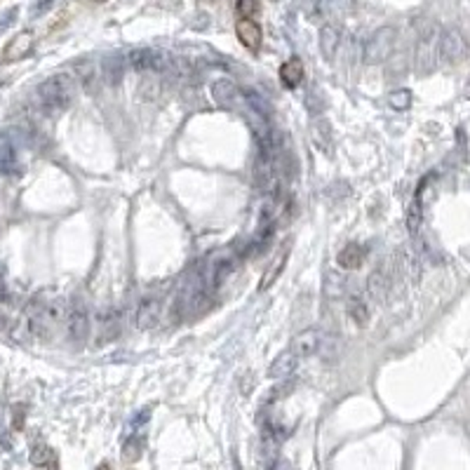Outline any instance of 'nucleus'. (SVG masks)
Wrapping results in <instances>:
<instances>
[{"mask_svg": "<svg viewBox=\"0 0 470 470\" xmlns=\"http://www.w3.org/2000/svg\"><path fill=\"white\" fill-rule=\"evenodd\" d=\"M75 94V80L69 73H55L47 80H43L35 90L38 104L43 106L47 113H59L73 101Z\"/></svg>", "mask_w": 470, "mask_h": 470, "instance_id": "obj_1", "label": "nucleus"}, {"mask_svg": "<svg viewBox=\"0 0 470 470\" xmlns=\"http://www.w3.org/2000/svg\"><path fill=\"white\" fill-rule=\"evenodd\" d=\"M440 26L435 21H428L419 31L414 50V66L419 73H431L437 64V40H440Z\"/></svg>", "mask_w": 470, "mask_h": 470, "instance_id": "obj_2", "label": "nucleus"}, {"mask_svg": "<svg viewBox=\"0 0 470 470\" xmlns=\"http://www.w3.org/2000/svg\"><path fill=\"white\" fill-rule=\"evenodd\" d=\"M397 45V28L395 26H381L377 28L370 40L365 43V52H362V62L367 66H379L395 52Z\"/></svg>", "mask_w": 470, "mask_h": 470, "instance_id": "obj_3", "label": "nucleus"}, {"mask_svg": "<svg viewBox=\"0 0 470 470\" xmlns=\"http://www.w3.org/2000/svg\"><path fill=\"white\" fill-rule=\"evenodd\" d=\"M468 57V40L459 28H444L437 40V62L456 66Z\"/></svg>", "mask_w": 470, "mask_h": 470, "instance_id": "obj_4", "label": "nucleus"}, {"mask_svg": "<svg viewBox=\"0 0 470 470\" xmlns=\"http://www.w3.org/2000/svg\"><path fill=\"white\" fill-rule=\"evenodd\" d=\"M127 62L129 66L139 71V73H144V71H158V73H163V71H168L172 66V57L168 52L153 50V47H136V50H132L127 55Z\"/></svg>", "mask_w": 470, "mask_h": 470, "instance_id": "obj_5", "label": "nucleus"}, {"mask_svg": "<svg viewBox=\"0 0 470 470\" xmlns=\"http://www.w3.org/2000/svg\"><path fill=\"white\" fill-rule=\"evenodd\" d=\"M237 264V257L233 252H219L214 254V257L210 259V264H207V275H205V282L210 284L212 289L222 287V284L226 282V278L233 273Z\"/></svg>", "mask_w": 470, "mask_h": 470, "instance_id": "obj_6", "label": "nucleus"}, {"mask_svg": "<svg viewBox=\"0 0 470 470\" xmlns=\"http://www.w3.org/2000/svg\"><path fill=\"white\" fill-rule=\"evenodd\" d=\"M66 325H69V338L73 346H82L90 336V313L82 303H75L66 315Z\"/></svg>", "mask_w": 470, "mask_h": 470, "instance_id": "obj_7", "label": "nucleus"}, {"mask_svg": "<svg viewBox=\"0 0 470 470\" xmlns=\"http://www.w3.org/2000/svg\"><path fill=\"white\" fill-rule=\"evenodd\" d=\"M160 315H163V301L158 296H146L144 301L139 303L134 313V325L139 332H151L156 329L160 323Z\"/></svg>", "mask_w": 470, "mask_h": 470, "instance_id": "obj_8", "label": "nucleus"}, {"mask_svg": "<svg viewBox=\"0 0 470 470\" xmlns=\"http://www.w3.org/2000/svg\"><path fill=\"white\" fill-rule=\"evenodd\" d=\"M33 50V33L31 31H19L17 35H12V40L3 47V55L0 62L3 64H17L24 57H28Z\"/></svg>", "mask_w": 470, "mask_h": 470, "instance_id": "obj_9", "label": "nucleus"}, {"mask_svg": "<svg viewBox=\"0 0 470 470\" xmlns=\"http://www.w3.org/2000/svg\"><path fill=\"white\" fill-rule=\"evenodd\" d=\"M323 343H325V336L320 329H303L299 334L294 336V341H291V350H294L299 358L303 355H315L323 350Z\"/></svg>", "mask_w": 470, "mask_h": 470, "instance_id": "obj_10", "label": "nucleus"}, {"mask_svg": "<svg viewBox=\"0 0 470 470\" xmlns=\"http://www.w3.org/2000/svg\"><path fill=\"white\" fill-rule=\"evenodd\" d=\"M235 33H237V40H240L245 50H249V52H259L261 40H264V33H261V26H259L257 21L240 17V21L235 24Z\"/></svg>", "mask_w": 470, "mask_h": 470, "instance_id": "obj_11", "label": "nucleus"}, {"mask_svg": "<svg viewBox=\"0 0 470 470\" xmlns=\"http://www.w3.org/2000/svg\"><path fill=\"white\" fill-rule=\"evenodd\" d=\"M296 367H299V355H296L294 350H282V353L271 362L269 377L278 379V381H284L296 372Z\"/></svg>", "mask_w": 470, "mask_h": 470, "instance_id": "obj_12", "label": "nucleus"}, {"mask_svg": "<svg viewBox=\"0 0 470 470\" xmlns=\"http://www.w3.org/2000/svg\"><path fill=\"white\" fill-rule=\"evenodd\" d=\"M212 99L217 101L224 109H235L237 104V87L233 80L228 78H219L212 82Z\"/></svg>", "mask_w": 470, "mask_h": 470, "instance_id": "obj_13", "label": "nucleus"}, {"mask_svg": "<svg viewBox=\"0 0 470 470\" xmlns=\"http://www.w3.org/2000/svg\"><path fill=\"white\" fill-rule=\"evenodd\" d=\"M390 284H392V280H390L388 271H386V266H379V269H374L370 280H367V289H370L374 301H386L390 294Z\"/></svg>", "mask_w": 470, "mask_h": 470, "instance_id": "obj_14", "label": "nucleus"}, {"mask_svg": "<svg viewBox=\"0 0 470 470\" xmlns=\"http://www.w3.org/2000/svg\"><path fill=\"white\" fill-rule=\"evenodd\" d=\"M120 334V315L116 311H106L99 315L97 320V336H99V343H109L113 338H118Z\"/></svg>", "mask_w": 470, "mask_h": 470, "instance_id": "obj_15", "label": "nucleus"}, {"mask_svg": "<svg viewBox=\"0 0 470 470\" xmlns=\"http://www.w3.org/2000/svg\"><path fill=\"white\" fill-rule=\"evenodd\" d=\"M338 45H341V31L334 24H325L320 28V52H323L325 59H334Z\"/></svg>", "mask_w": 470, "mask_h": 470, "instance_id": "obj_16", "label": "nucleus"}, {"mask_svg": "<svg viewBox=\"0 0 470 470\" xmlns=\"http://www.w3.org/2000/svg\"><path fill=\"white\" fill-rule=\"evenodd\" d=\"M303 80V62L299 57H291L287 62L280 66V82L282 87H287V90H294V87H299Z\"/></svg>", "mask_w": 470, "mask_h": 470, "instance_id": "obj_17", "label": "nucleus"}, {"mask_svg": "<svg viewBox=\"0 0 470 470\" xmlns=\"http://www.w3.org/2000/svg\"><path fill=\"white\" fill-rule=\"evenodd\" d=\"M397 271L412 282H419L421 278V259L416 252H397Z\"/></svg>", "mask_w": 470, "mask_h": 470, "instance_id": "obj_18", "label": "nucleus"}, {"mask_svg": "<svg viewBox=\"0 0 470 470\" xmlns=\"http://www.w3.org/2000/svg\"><path fill=\"white\" fill-rule=\"evenodd\" d=\"M362 261H365V247L358 245V242H350L338 252V266L346 271H355L362 266Z\"/></svg>", "mask_w": 470, "mask_h": 470, "instance_id": "obj_19", "label": "nucleus"}, {"mask_svg": "<svg viewBox=\"0 0 470 470\" xmlns=\"http://www.w3.org/2000/svg\"><path fill=\"white\" fill-rule=\"evenodd\" d=\"M287 261H289V249H284L282 254H278V259L273 261L269 269L264 271V278H261V282H259V289L261 291L271 289L273 284H275L278 278L282 275V271H284V266H287Z\"/></svg>", "mask_w": 470, "mask_h": 470, "instance_id": "obj_20", "label": "nucleus"}, {"mask_svg": "<svg viewBox=\"0 0 470 470\" xmlns=\"http://www.w3.org/2000/svg\"><path fill=\"white\" fill-rule=\"evenodd\" d=\"M353 0H318V12L327 19H341Z\"/></svg>", "mask_w": 470, "mask_h": 470, "instance_id": "obj_21", "label": "nucleus"}, {"mask_svg": "<svg viewBox=\"0 0 470 470\" xmlns=\"http://www.w3.org/2000/svg\"><path fill=\"white\" fill-rule=\"evenodd\" d=\"M348 315L358 327H365L370 323V308H367V303L360 296H350L348 299Z\"/></svg>", "mask_w": 470, "mask_h": 470, "instance_id": "obj_22", "label": "nucleus"}, {"mask_svg": "<svg viewBox=\"0 0 470 470\" xmlns=\"http://www.w3.org/2000/svg\"><path fill=\"white\" fill-rule=\"evenodd\" d=\"M421 222H424V210H421L419 198L412 200V205L407 207V231L412 235H419L421 231Z\"/></svg>", "mask_w": 470, "mask_h": 470, "instance_id": "obj_23", "label": "nucleus"}, {"mask_svg": "<svg viewBox=\"0 0 470 470\" xmlns=\"http://www.w3.org/2000/svg\"><path fill=\"white\" fill-rule=\"evenodd\" d=\"M141 451H144V437L132 435V437L127 440V442L123 444V461H127V463L139 461Z\"/></svg>", "mask_w": 470, "mask_h": 470, "instance_id": "obj_24", "label": "nucleus"}, {"mask_svg": "<svg viewBox=\"0 0 470 470\" xmlns=\"http://www.w3.org/2000/svg\"><path fill=\"white\" fill-rule=\"evenodd\" d=\"M306 104H308V109H311L313 113H323L327 109V97H325L323 87L313 85L311 90H308V94H306Z\"/></svg>", "mask_w": 470, "mask_h": 470, "instance_id": "obj_25", "label": "nucleus"}, {"mask_svg": "<svg viewBox=\"0 0 470 470\" xmlns=\"http://www.w3.org/2000/svg\"><path fill=\"white\" fill-rule=\"evenodd\" d=\"M388 104L395 111H407L412 106V92L409 90H395L388 94Z\"/></svg>", "mask_w": 470, "mask_h": 470, "instance_id": "obj_26", "label": "nucleus"}, {"mask_svg": "<svg viewBox=\"0 0 470 470\" xmlns=\"http://www.w3.org/2000/svg\"><path fill=\"white\" fill-rule=\"evenodd\" d=\"M50 461H52V449L47 447V444L38 442L31 449V463L33 466H50Z\"/></svg>", "mask_w": 470, "mask_h": 470, "instance_id": "obj_27", "label": "nucleus"}, {"mask_svg": "<svg viewBox=\"0 0 470 470\" xmlns=\"http://www.w3.org/2000/svg\"><path fill=\"white\" fill-rule=\"evenodd\" d=\"M15 168V148L8 141H0V172H10Z\"/></svg>", "mask_w": 470, "mask_h": 470, "instance_id": "obj_28", "label": "nucleus"}, {"mask_svg": "<svg viewBox=\"0 0 470 470\" xmlns=\"http://www.w3.org/2000/svg\"><path fill=\"white\" fill-rule=\"evenodd\" d=\"M245 97H247L249 104H252V109H254V111H259L264 118H269V116H271L269 101H266L264 97H261V94H257L254 90H247V92H245Z\"/></svg>", "mask_w": 470, "mask_h": 470, "instance_id": "obj_29", "label": "nucleus"}, {"mask_svg": "<svg viewBox=\"0 0 470 470\" xmlns=\"http://www.w3.org/2000/svg\"><path fill=\"white\" fill-rule=\"evenodd\" d=\"M235 10H237V15H240V17L252 19V15H257V12H259V0H237Z\"/></svg>", "mask_w": 470, "mask_h": 470, "instance_id": "obj_30", "label": "nucleus"}, {"mask_svg": "<svg viewBox=\"0 0 470 470\" xmlns=\"http://www.w3.org/2000/svg\"><path fill=\"white\" fill-rule=\"evenodd\" d=\"M313 132H315V139L320 141V148H327V144L332 141V132H329V127H327V123L325 120H318L313 125Z\"/></svg>", "mask_w": 470, "mask_h": 470, "instance_id": "obj_31", "label": "nucleus"}, {"mask_svg": "<svg viewBox=\"0 0 470 470\" xmlns=\"http://www.w3.org/2000/svg\"><path fill=\"white\" fill-rule=\"evenodd\" d=\"M78 73H80L82 82H85V87H92L94 85V66H92V62L82 64V66L78 69Z\"/></svg>", "mask_w": 470, "mask_h": 470, "instance_id": "obj_32", "label": "nucleus"}, {"mask_svg": "<svg viewBox=\"0 0 470 470\" xmlns=\"http://www.w3.org/2000/svg\"><path fill=\"white\" fill-rule=\"evenodd\" d=\"M266 470H291L289 466V461H284V459H275L271 463V468H266Z\"/></svg>", "mask_w": 470, "mask_h": 470, "instance_id": "obj_33", "label": "nucleus"}, {"mask_svg": "<svg viewBox=\"0 0 470 470\" xmlns=\"http://www.w3.org/2000/svg\"><path fill=\"white\" fill-rule=\"evenodd\" d=\"M5 296V282H3V275H0V299Z\"/></svg>", "mask_w": 470, "mask_h": 470, "instance_id": "obj_34", "label": "nucleus"}, {"mask_svg": "<svg viewBox=\"0 0 470 470\" xmlns=\"http://www.w3.org/2000/svg\"><path fill=\"white\" fill-rule=\"evenodd\" d=\"M97 470H111V466H109V463H99Z\"/></svg>", "mask_w": 470, "mask_h": 470, "instance_id": "obj_35", "label": "nucleus"}, {"mask_svg": "<svg viewBox=\"0 0 470 470\" xmlns=\"http://www.w3.org/2000/svg\"><path fill=\"white\" fill-rule=\"evenodd\" d=\"M466 99H470V80H468V85H466Z\"/></svg>", "mask_w": 470, "mask_h": 470, "instance_id": "obj_36", "label": "nucleus"}, {"mask_svg": "<svg viewBox=\"0 0 470 470\" xmlns=\"http://www.w3.org/2000/svg\"><path fill=\"white\" fill-rule=\"evenodd\" d=\"M94 3H106V0H94Z\"/></svg>", "mask_w": 470, "mask_h": 470, "instance_id": "obj_37", "label": "nucleus"}]
</instances>
